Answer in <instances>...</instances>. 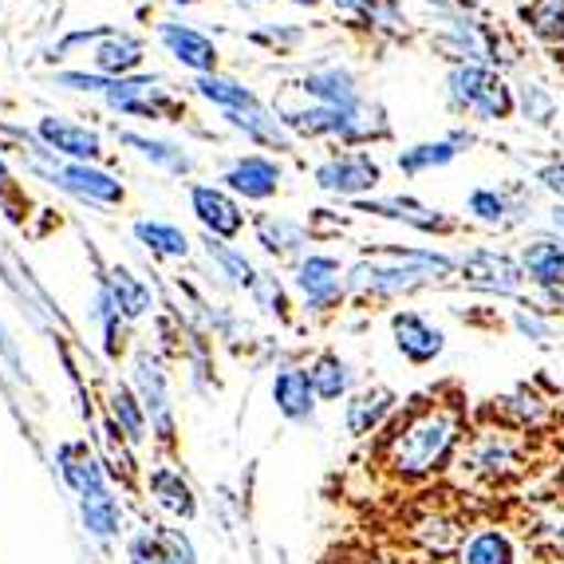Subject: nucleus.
Wrapping results in <instances>:
<instances>
[{
    "label": "nucleus",
    "mask_w": 564,
    "mask_h": 564,
    "mask_svg": "<svg viewBox=\"0 0 564 564\" xmlns=\"http://www.w3.org/2000/svg\"><path fill=\"white\" fill-rule=\"evenodd\" d=\"M466 431H470L466 399L454 391H426L399 406L395 419L379 431V466L399 486H426L454 470Z\"/></svg>",
    "instance_id": "obj_1"
},
{
    "label": "nucleus",
    "mask_w": 564,
    "mask_h": 564,
    "mask_svg": "<svg viewBox=\"0 0 564 564\" xmlns=\"http://www.w3.org/2000/svg\"><path fill=\"white\" fill-rule=\"evenodd\" d=\"M458 276V257L446 249H399V245H376L348 269V296H376L395 301L419 289H438Z\"/></svg>",
    "instance_id": "obj_2"
},
{
    "label": "nucleus",
    "mask_w": 564,
    "mask_h": 564,
    "mask_svg": "<svg viewBox=\"0 0 564 564\" xmlns=\"http://www.w3.org/2000/svg\"><path fill=\"white\" fill-rule=\"evenodd\" d=\"M536 462V438L513 431L489 411H481L466 431L454 470L470 489H509L518 486Z\"/></svg>",
    "instance_id": "obj_3"
},
{
    "label": "nucleus",
    "mask_w": 564,
    "mask_h": 564,
    "mask_svg": "<svg viewBox=\"0 0 564 564\" xmlns=\"http://www.w3.org/2000/svg\"><path fill=\"white\" fill-rule=\"evenodd\" d=\"M431 44L451 64H489L501 72V67H509L518 59V47L509 44L506 32L498 24H489L486 17H478V12H470L466 4H458V0H443L438 4Z\"/></svg>",
    "instance_id": "obj_4"
},
{
    "label": "nucleus",
    "mask_w": 564,
    "mask_h": 564,
    "mask_svg": "<svg viewBox=\"0 0 564 564\" xmlns=\"http://www.w3.org/2000/svg\"><path fill=\"white\" fill-rule=\"evenodd\" d=\"M446 99L458 115L474 122H506L518 115V95L506 72L489 64H451L446 67Z\"/></svg>",
    "instance_id": "obj_5"
},
{
    "label": "nucleus",
    "mask_w": 564,
    "mask_h": 564,
    "mask_svg": "<svg viewBox=\"0 0 564 564\" xmlns=\"http://www.w3.org/2000/svg\"><path fill=\"white\" fill-rule=\"evenodd\" d=\"M162 76H127V79H111L99 99H104L107 111L127 115V119H151V122H182L186 119V104L178 95H170L166 87H159Z\"/></svg>",
    "instance_id": "obj_6"
},
{
    "label": "nucleus",
    "mask_w": 564,
    "mask_h": 564,
    "mask_svg": "<svg viewBox=\"0 0 564 564\" xmlns=\"http://www.w3.org/2000/svg\"><path fill=\"white\" fill-rule=\"evenodd\" d=\"M521 273H525V284L536 292V304L541 312H564V237L561 234H536L521 245Z\"/></svg>",
    "instance_id": "obj_7"
},
{
    "label": "nucleus",
    "mask_w": 564,
    "mask_h": 564,
    "mask_svg": "<svg viewBox=\"0 0 564 564\" xmlns=\"http://www.w3.org/2000/svg\"><path fill=\"white\" fill-rule=\"evenodd\" d=\"M513 529L521 545L541 561H564V494H536L513 506Z\"/></svg>",
    "instance_id": "obj_8"
},
{
    "label": "nucleus",
    "mask_w": 564,
    "mask_h": 564,
    "mask_svg": "<svg viewBox=\"0 0 564 564\" xmlns=\"http://www.w3.org/2000/svg\"><path fill=\"white\" fill-rule=\"evenodd\" d=\"M292 289L301 296L304 312L328 316L348 301V269L328 253H308L292 269Z\"/></svg>",
    "instance_id": "obj_9"
},
{
    "label": "nucleus",
    "mask_w": 564,
    "mask_h": 564,
    "mask_svg": "<svg viewBox=\"0 0 564 564\" xmlns=\"http://www.w3.org/2000/svg\"><path fill=\"white\" fill-rule=\"evenodd\" d=\"M458 281L486 296H521L525 292V273H521L518 257L506 249H489V245H474L470 253L458 257Z\"/></svg>",
    "instance_id": "obj_10"
},
{
    "label": "nucleus",
    "mask_w": 564,
    "mask_h": 564,
    "mask_svg": "<svg viewBox=\"0 0 564 564\" xmlns=\"http://www.w3.org/2000/svg\"><path fill=\"white\" fill-rule=\"evenodd\" d=\"M312 182H316L324 194H332V198L359 202V198H371L379 189L383 166L367 151H339V154H328L324 162H316Z\"/></svg>",
    "instance_id": "obj_11"
},
{
    "label": "nucleus",
    "mask_w": 564,
    "mask_h": 564,
    "mask_svg": "<svg viewBox=\"0 0 564 564\" xmlns=\"http://www.w3.org/2000/svg\"><path fill=\"white\" fill-rule=\"evenodd\" d=\"M131 387L139 395L142 411L151 419V431L159 434V443L170 446L174 443V403H170V376L162 367L159 351L139 348L131 359Z\"/></svg>",
    "instance_id": "obj_12"
},
{
    "label": "nucleus",
    "mask_w": 564,
    "mask_h": 564,
    "mask_svg": "<svg viewBox=\"0 0 564 564\" xmlns=\"http://www.w3.org/2000/svg\"><path fill=\"white\" fill-rule=\"evenodd\" d=\"M466 217L486 229H513L533 217V189L521 182L509 186H474L466 194Z\"/></svg>",
    "instance_id": "obj_13"
},
{
    "label": "nucleus",
    "mask_w": 564,
    "mask_h": 564,
    "mask_svg": "<svg viewBox=\"0 0 564 564\" xmlns=\"http://www.w3.org/2000/svg\"><path fill=\"white\" fill-rule=\"evenodd\" d=\"M486 411L494 414V419H501L506 426H513V431L529 434V438H545V434L561 423V411H556V403L549 395H541L533 383L513 387L509 395L494 399Z\"/></svg>",
    "instance_id": "obj_14"
},
{
    "label": "nucleus",
    "mask_w": 564,
    "mask_h": 564,
    "mask_svg": "<svg viewBox=\"0 0 564 564\" xmlns=\"http://www.w3.org/2000/svg\"><path fill=\"white\" fill-rule=\"evenodd\" d=\"M356 214H376L387 221H399V226L414 229V234H434V237H451L458 234V221L446 217L438 206H426V202L411 198V194H391V198H359L351 202Z\"/></svg>",
    "instance_id": "obj_15"
},
{
    "label": "nucleus",
    "mask_w": 564,
    "mask_h": 564,
    "mask_svg": "<svg viewBox=\"0 0 564 564\" xmlns=\"http://www.w3.org/2000/svg\"><path fill=\"white\" fill-rule=\"evenodd\" d=\"M32 134L64 162L104 159V139H99V131H91V127H84V122H76V119H67V115H40Z\"/></svg>",
    "instance_id": "obj_16"
},
{
    "label": "nucleus",
    "mask_w": 564,
    "mask_h": 564,
    "mask_svg": "<svg viewBox=\"0 0 564 564\" xmlns=\"http://www.w3.org/2000/svg\"><path fill=\"white\" fill-rule=\"evenodd\" d=\"M189 214L198 217V226L209 237H221V241H234L245 234V209L237 206V198L226 186H214V182L189 186Z\"/></svg>",
    "instance_id": "obj_17"
},
{
    "label": "nucleus",
    "mask_w": 564,
    "mask_h": 564,
    "mask_svg": "<svg viewBox=\"0 0 564 564\" xmlns=\"http://www.w3.org/2000/svg\"><path fill=\"white\" fill-rule=\"evenodd\" d=\"M281 178H284L281 162L269 159V154H241V159H234L221 170V186H226L234 198H245V202L276 198V194H281Z\"/></svg>",
    "instance_id": "obj_18"
},
{
    "label": "nucleus",
    "mask_w": 564,
    "mask_h": 564,
    "mask_svg": "<svg viewBox=\"0 0 564 564\" xmlns=\"http://www.w3.org/2000/svg\"><path fill=\"white\" fill-rule=\"evenodd\" d=\"M391 339H395L399 356L414 367L434 364V359L446 351V332L414 308H399L395 316H391Z\"/></svg>",
    "instance_id": "obj_19"
},
{
    "label": "nucleus",
    "mask_w": 564,
    "mask_h": 564,
    "mask_svg": "<svg viewBox=\"0 0 564 564\" xmlns=\"http://www.w3.org/2000/svg\"><path fill=\"white\" fill-rule=\"evenodd\" d=\"M159 44L166 47L174 64H182L186 72H194V76L217 72V59H221V52H217V44L206 36V32L189 29V24H178V20H162Z\"/></svg>",
    "instance_id": "obj_20"
},
{
    "label": "nucleus",
    "mask_w": 564,
    "mask_h": 564,
    "mask_svg": "<svg viewBox=\"0 0 564 564\" xmlns=\"http://www.w3.org/2000/svg\"><path fill=\"white\" fill-rule=\"evenodd\" d=\"M399 411V395L391 387L383 383H371L356 395H348L344 403V426H348L351 438H376Z\"/></svg>",
    "instance_id": "obj_21"
},
{
    "label": "nucleus",
    "mask_w": 564,
    "mask_h": 564,
    "mask_svg": "<svg viewBox=\"0 0 564 564\" xmlns=\"http://www.w3.org/2000/svg\"><path fill=\"white\" fill-rule=\"evenodd\" d=\"M56 466H59V478L64 486L76 494V498H91V494H104L107 486V470H104V458L91 451L87 443H59L56 446Z\"/></svg>",
    "instance_id": "obj_22"
},
{
    "label": "nucleus",
    "mask_w": 564,
    "mask_h": 564,
    "mask_svg": "<svg viewBox=\"0 0 564 564\" xmlns=\"http://www.w3.org/2000/svg\"><path fill=\"white\" fill-rule=\"evenodd\" d=\"M91 64H95V72L107 79L139 76L142 64H147V44H142L134 32L111 29L104 40H95L91 44Z\"/></svg>",
    "instance_id": "obj_23"
},
{
    "label": "nucleus",
    "mask_w": 564,
    "mask_h": 564,
    "mask_svg": "<svg viewBox=\"0 0 564 564\" xmlns=\"http://www.w3.org/2000/svg\"><path fill=\"white\" fill-rule=\"evenodd\" d=\"M226 119L229 131L245 134L249 142H257V147H264V151H292L296 147V139L289 134V127L281 122V115L273 111V107H264V104H253V107H245V111H226L221 115Z\"/></svg>",
    "instance_id": "obj_24"
},
{
    "label": "nucleus",
    "mask_w": 564,
    "mask_h": 564,
    "mask_svg": "<svg viewBox=\"0 0 564 564\" xmlns=\"http://www.w3.org/2000/svg\"><path fill=\"white\" fill-rule=\"evenodd\" d=\"M414 545L426 556H454L466 541V513L458 509H426L423 518L411 525Z\"/></svg>",
    "instance_id": "obj_25"
},
{
    "label": "nucleus",
    "mask_w": 564,
    "mask_h": 564,
    "mask_svg": "<svg viewBox=\"0 0 564 564\" xmlns=\"http://www.w3.org/2000/svg\"><path fill=\"white\" fill-rule=\"evenodd\" d=\"M458 564H518V536L501 521H481L462 541Z\"/></svg>",
    "instance_id": "obj_26"
},
{
    "label": "nucleus",
    "mask_w": 564,
    "mask_h": 564,
    "mask_svg": "<svg viewBox=\"0 0 564 564\" xmlns=\"http://www.w3.org/2000/svg\"><path fill=\"white\" fill-rule=\"evenodd\" d=\"M301 91L308 95L312 104H321V107H356L359 99H364L356 72H351V67H339V64L304 72Z\"/></svg>",
    "instance_id": "obj_27"
},
{
    "label": "nucleus",
    "mask_w": 564,
    "mask_h": 564,
    "mask_svg": "<svg viewBox=\"0 0 564 564\" xmlns=\"http://www.w3.org/2000/svg\"><path fill=\"white\" fill-rule=\"evenodd\" d=\"M273 403L276 411L289 419V423H312L316 419V391H312V379H308V367H281L273 376Z\"/></svg>",
    "instance_id": "obj_28"
},
{
    "label": "nucleus",
    "mask_w": 564,
    "mask_h": 564,
    "mask_svg": "<svg viewBox=\"0 0 564 564\" xmlns=\"http://www.w3.org/2000/svg\"><path fill=\"white\" fill-rule=\"evenodd\" d=\"M122 147H131L139 159H147L151 166L166 170V174H174V178H189L194 170H198V159L182 147V142L174 139H154V134H139V131H122L119 134Z\"/></svg>",
    "instance_id": "obj_29"
},
{
    "label": "nucleus",
    "mask_w": 564,
    "mask_h": 564,
    "mask_svg": "<svg viewBox=\"0 0 564 564\" xmlns=\"http://www.w3.org/2000/svg\"><path fill=\"white\" fill-rule=\"evenodd\" d=\"M253 234H257V245H261L269 257H276V261L301 257L312 241L308 226H301V221H292V217H284V214H257Z\"/></svg>",
    "instance_id": "obj_30"
},
{
    "label": "nucleus",
    "mask_w": 564,
    "mask_h": 564,
    "mask_svg": "<svg viewBox=\"0 0 564 564\" xmlns=\"http://www.w3.org/2000/svg\"><path fill=\"white\" fill-rule=\"evenodd\" d=\"M99 281L107 284V292L115 296V304H119V312L127 316V324H134V321H147L154 312V292H151V284L142 281L139 273H131L127 264H111Z\"/></svg>",
    "instance_id": "obj_31"
},
{
    "label": "nucleus",
    "mask_w": 564,
    "mask_h": 564,
    "mask_svg": "<svg viewBox=\"0 0 564 564\" xmlns=\"http://www.w3.org/2000/svg\"><path fill=\"white\" fill-rule=\"evenodd\" d=\"M131 234H134V241H139L147 253L159 257V261H186V257L194 253L186 229L174 226V221H162V217H139L131 226Z\"/></svg>",
    "instance_id": "obj_32"
},
{
    "label": "nucleus",
    "mask_w": 564,
    "mask_h": 564,
    "mask_svg": "<svg viewBox=\"0 0 564 564\" xmlns=\"http://www.w3.org/2000/svg\"><path fill=\"white\" fill-rule=\"evenodd\" d=\"M336 12L344 17L359 20L367 32H376V36H406V12L399 9L395 0H332Z\"/></svg>",
    "instance_id": "obj_33"
},
{
    "label": "nucleus",
    "mask_w": 564,
    "mask_h": 564,
    "mask_svg": "<svg viewBox=\"0 0 564 564\" xmlns=\"http://www.w3.org/2000/svg\"><path fill=\"white\" fill-rule=\"evenodd\" d=\"M147 489H151V498L166 509L170 518H182V521L198 518V498H194L189 481L182 478V470H174V466H159V470H151Z\"/></svg>",
    "instance_id": "obj_34"
},
{
    "label": "nucleus",
    "mask_w": 564,
    "mask_h": 564,
    "mask_svg": "<svg viewBox=\"0 0 564 564\" xmlns=\"http://www.w3.org/2000/svg\"><path fill=\"white\" fill-rule=\"evenodd\" d=\"M308 379H312V391L321 403H339V399L351 395V383H356V371L351 364L339 351H321V356L308 364Z\"/></svg>",
    "instance_id": "obj_35"
},
{
    "label": "nucleus",
    "mask_w": 564,
    "mask_h": 564,
    "mask_svg": "<svg viewBox=\"0 0 564 564\" xmlns=\"http://www.w3.org/2000/svg\"><path fill=\"white\" fill-rule=\"evenodd\" d=\"M458 154H466V151H462L451 134H443V139H426V142H414V147H403V151L395 154V166L403 170L406 178H423L431 170L451 166Z\"/></svg>",
    "instance_id": "obj_36"
},
{
    "label": "nucleus",
    "mask_w": 564,
    "mask_h": 564,
    "mask_svg": "<svg viewBox=\"0 0 564 564\" xmlns=\"http://www.w3.org/2000/svg\"><path fill=\"white\" fill-rule=\"evenodd\" d=\"M91 321L104 336V356L107 359H119L127 351V316L119 312L115 296L107 292V284L99 281L95 284V301H91Z\"/></svg>",
    "instance_id": "obj_37"
},
{
    "label": "nucleus",
    "mask_w": 564,
    "mask_h": 564,
    "mask_svg": "<svg viewBox=\"0 0 564 564\" xmlns=\"http://www.w3.org/2000/svg\"><path fill=\"white\" fill-rule=\"evenodd\" d=\"M202 249H206L209 264L217 269V276H226V284H234V289H253V281L261 273L253 269V261L241 253V249H234L229 241H221V237H209L202 234Z\"/></svg>",
    "instance_id": "obj_38"
},
{
    "label": "nucleus",
    "mask_w": 564,
    "mask_h": 564,
    "mask_svg": "<svg viewBox=\"0 0 564 564\" xmlns=\"http://www.w3.org/2000/svg\"><path fill=\"white\" fill-rule=\"evenodd\" d=\"M194 95L198 99H206V104H214L217 111H245V107L261 104L249 87L241 84V79L234 76H221V72H209V76H194Z\"/></svg>",
    "instance_id": "obj_39"
},
{
    "label": "nucleus",
    "mask_w": 564,
    "mask_h": 564,
    "mask_svg": "<svg viewBox=\"0 0 564 564\" xmlns=\"http://www.w3.org/2000/svg\"><path fill=\"white\" fill-rule=\"evenodd\" d=\"M518 17L529 36L549 47H564V0H525Z\"/></svg>",
    "instance_id": "obj_40"
},
{
    "label": "nucleus",
    "mask_w": 564,
    "mask_h": 564,
    "mask_svg": "<svg viewBox=\"0 0 564 564\" xmlns=\"http://www.w3.org/2000/svg\"><path fill=\"white\" fill-rule=\"evenodd\" d=\"M513 95H518V115L529 127L549 131L556 122V115H561V104H556L553 87H549L545 79H521V84L513 87Z\"/></svg>",
    "instance_id": "obj_41"
},
{
    "label": "nucleus",
    "mask_w": 564,
    "mask_h": 564,
    "mask_svg": "<svg viewBox=\"0 0 564 564\" xmlns=\"http://www.w3.org/2000/svg\"><path fill=\"white\" fill-rule=\"evenodd\" d=\"M79 518H84V529L95 536V541H111L122 529V506L111 489L104 494H91V498H79Z\"/></svg>",
    "instance_id": "obj_42"
},
{
    "label": "nucleus",
    "mask_w": 564,
    "mask_h": 564,
    "mask_svg": "<svg viewBox=\"0 0 564 564\" xmlns=\"http://www.w3.org/2000/svg\"><path fill=\"white\" fill-rule=\"evenodd\" d=\"M111 419L127 434V443H142L147 438V411H142L139 395H134V387L127 383L111 387Z\"/></svg>",
    "instance_id": "obj_43"
},
{
    "label": "nucleus",
    "mask_w": 564,
    "mask_h": 564,
    "mask_svg": "<svg viewBox=\"0 0 564 564\" xmlns=\"http://www.w3.org/2000/svg\"><path fill=\"white\" fill-rule=\"evenodd\" d=\"M249 296H253V304L261 312H269V316H276V321H289V296H284L281 281H276L273 273L257 276L253 289H249Z\"/></svg>",
    "instance_id": "obj_44"
},
{
    "label": "nucleus",
    "mask_w": 564,
    "mask_h": 564,
    "mask_svg": "<svg viewBox=\"0 0 564 564\" xmlns=\"http://www.w3.org/2000/svg\"><path fill=\"white\" fill-rule=\"evenodd\" d=\"M509 324L518 328V336L533 339V344H549V339H553V321H549V312H541L536 304H521V308H513Z\"/></svg>",
    "instance_id": "obj_45"
},
{
    "label": "nucleus",
    "mask_w": 564,
    "mask_h": 564,
    "mask_svg": "<svg viewBox=\"0 0 564 564\" xmlns=\"http://www.w3.org/2000/svg\"><path fill=\"white\" fill-rule=\"evenodd\" d=\"M131 564H174L170 561V549L162 541V533H139L131 536Z\"/></svg>",
    "instance_id": "obj_46"
},
{
    "label": "nucleus",
    "mask_w": 564,
    "mask_h": 564,
    "mask_svg": "<svg viewBox=\"0 0 564 564\" xmlns=\"http://www.w3.org/2000/svg\"><path fill=\"white\" fill-rule=\"evenodd\" d=\"M253 44H264V47H276V52H289L304 40V29H257L249 32Z\"/></svg>",
    "instance_id": "obj_47"
},
{
    "label": "nucleus",
    "mask_w": 564,
    "mask_h": 564,
    "mask_svg": "<svg viewBox=\"0 0 564 564\" xmlns=\"http://www.w3.org/2000/svg\"><path fill=\"white\" fill-rule=\"evenodd\" d=\"M536 186L545 189L553 202H564V159H549L536 170Z\"/></svg>",
    "instance_id": "obj_48"
},
{
    "label": "nucleus",
    "mask_w": 564,
    "mask_h": 564,
    "mask_svg": "<svg viewBox=\"0 0 564 564\" xmlns=\"http://www.w3.org/2000/svg\"><path fill=\"white\" fill-rule=\"evenodd\" d=\"M12 198H20V186H17V178H12V170H9V162L0 159V209L9 214V221H24V214H20L17 206H12Z\"/></svg>",
    "instance_id": "obj_49"
},
{
    "label": "nucleus",
    "mask_w": 564,
    "mask_h": 564,
    "mask_svg": "<svg viewBox=\"0 0 564 564\" xmlns=\"http://www.w3.org/2000/svg\"><path fill=\"white\" fill-rule=\"evenodd\" d=\"M0 359H9L12 371H17V376H24V364H20V348H17V339H12V332L4 328V321H0Z\"/></svg>",
    "instance_id": "obj_50"
},
{
    "label": "nucleus",
    "mask_w": 564,
    "mask_h": 564,
    "mask_svg": "<svg viewBox=\"0 0 564 564\" xmlns=\"http://www.w3.org/2000/svg\"><path fill=\"white\" fill-rule=\"evenodd\" d=\"M549 226H553V234L564 237V202H553V209H549Z\"/></svg>",
    "instance_id": "obj_51"
},
{
    "label": "nucleus",
    "mask_w": 564,
    "mask_h": 564,
    "mask_svg": "<svg viewBox=\"0 0 564 564\" xmlns=\"http://www.w3.org/2000/svg\"><path fill=\"white\" fill-rule=\"evenodd\" d=\"M348 564H391L387 556H371V553H364V556H356V561H348Z\"/></svg>",
    "instance_id": "obj_52"
},
{
    "label": "nucleus",
    "mask_w": 564,
    "mask_h": 564,
    "mask_svg": "<svg viewBox=\"0 0 564 564\" xmlns=\"http://www.w3.org/2000/svg\"><path fill=\"white\" fill-rule=\"evenodd\" d=\"M289 4H296V9H316L321 0H289Z\"/></svg>",
    "instance_id": "obj_53"
},
{
    "label": "nucleus",
    "mask_w": 564,
    "mask_h": 564,
    "mask_svg": "<svg viewBox=\"0 0 564 564\" xmlns=\"http://www.w3.org/2000/svg\"><path fill=\"white\" fill-rule=\"evenodd\" d=\"M170 4H178V9H194V4H202V0H170Z\"/></svg>",
    "instance_id": "obj_54"
},
{
    "label": "nucleus",
    "mask_w": 564,
    "mask_h": 564,
    "mask_svg": "<svg viewBox=\"0 0 564 564\" xmlns=\"http://www.w3.org/2000/svg\"><path fill=\"white\" fill-rule=\"evenodd\" d=\"M556 489L564 494V462H561V474H556Z\"/></svg>",
    "instance_id": "obj_55"
},
{
    "label": "nucleus",
    "mask_w": 564,
    "mask_h": 564,
    "mask_svg": "<svg viewBox=\"0 0 564 564\" xmlns=\"http://www.w3.org/2000/svg\"><path fill=\"white\" fill-rule=\"evenodd\" d=\"M257 4H269V0H257Z\"/></svg>",
    "instance_id": "obj_56"
}]
</instances>
